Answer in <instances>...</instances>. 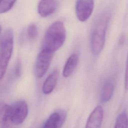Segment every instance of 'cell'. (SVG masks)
Masks as SVG:
<instances>
[{"instance_id": "12", "label": "cell", "mask_w": 128, "mask_h": 128, "mask_svg": "<svg viewBox=\"0 0 128 128\" xmlns=\"http://www.w3.org/2000/svg\"><path fill=\"white\" fill-rule=\"evenodd\" d=\"M114 86L112 80H107L103 84L100 94V100L102 102L106 103L111 99L114 91Z\"/></svg>"}, {"instance_id": "4", "label": "cell", "mask_w": 128, "mask_h": 128, "mask_svg": "<svg viewBox=\"0 0 128 128\" xmlns=\"http://www.w3.org/2000/svg\"><path fill=\"white\" fill-rule=\"evenodd\" d=\"M54 52L42 48L38 53L35 62L34 74L38 78H42L50 68Z\"/></svg>"}, {"instance_id": "2", "label": "cell", "mask_w": 128, "mask_h": 128, "mask_svg": "<svg viewBox=\"0 0 128 128\" xmlns=\"http://www.w3.org/2000/svg\"><path fill=\"white\" fill-rule=\"evenodd\" d=\"M66 38V30L63 22L57 20L52 23L46 32L42 48L54 52L64 44Z\"/></svg>"}, {"instance_id": "14", "label": "cell", "mask_w": 128, "mask_h": 128, "mask_svg": "<svg viewBox=\"0 0 128 128\" xmlns=\"http://www.w3.org/2000/svg\"><path fill=\"white\" fill-rule=\"evenodd\" d=\"M114 128H128V117L126 112H122L118 114L116 120Z\"/></svg>"}, {"instance_id": "6", "label": "cell", "mask_w": 128, "mask_h": 128, "mask_svg": "<svg viewBox=\"0 0 128 128\" xmlns=\"http://www.w3.org/2000/svg\"><path fill=\"white\" fill-rule=\"evenodd\" d=\"M94 8V0H76L75 6L76 14L82 22L86 21L90 16Z\"/></svg>"}, {"instance_id": "5", "label": "cell", "mask_w": 128, "mask_h": 128, "mask_svg": "<svg viewBox=\"0 0 128 128\" xmlns=\"http://www.w3.org/2000/svg\"><path fill=\"white\" fill-rule=\"evenodd\" d=\"M28 106L24 100H18L8 105V113L12 124L19 125L26 119L28 114Z\"/></svg>"}, {"instance_id": "13", "label": "cell", "mask_w": 128, "mask_h": 128, "mask_svg": "<svg viewBox=\"0 0 128 128\" xmlns=\"http://www.w3.org/2000/svg\"><path fill=\"white\" fill-rule=\"evenodd\" d=\"M12 124L8 113V104L2 102L0 105V128H10Z\"/></svg>"}, {"instance_id": "10", "label": "cell", "mask_w": 128, "mask_h": 128, "mask_svg": "<svg viewBox=\"0 0 128 128\" xmlns=\"http://www.w3.org/2000/svg\"><path fill=\"white\" fill-rule=\"evenodd\" d=\"M58 74V70L56 69L47 76L42 86V92L44 94H48L53 92L56 85Z\"/></svg>"}, {"instance_id": "17", "label": "cell", "mask_w": 128, "mask_h": 128, "mask_svg": "<svg viewBox=\"0 0 128 128\" xmlns=\"http://www.w3.org/2000/svg\"><path fill=\"white\" fill-rule=\"evenodd\" d=\"M124 86L125 90L126 91H128V54L126 60V70H125V74H124Z\"/></svg>"}, {"instance_id": "3", "label": "cell", "mask_w": 128, "mask_h": 128, "mask_svg": "<svg viewBox=\"0 0 128 128\" xmlns=\"http://www.w3.org/2000/svg\"><path fill=\"white\" fill-rule=\"evenodd\" d=\"M14 47V32L8 28L2 32L0 42V78L2 80L6 72Z\"/></svg>"}, {"instance_id": "8", "label": "cell", "mask_w": 128, "mask_h": 128, "mask_svg": "<svg viewBox=\"0 0 128 128\" xmlns=\"http://www.w3.org/2000/svg\"><path fill=\"white\" fill-rule=\"evenodd\" d=\"M64 112H54L46 120L41 128H60L66 118Z\"/></svg>"}, {"instance_id": "15", "label": "cell", "mask_w": 128, "mask_h": 128, "mask_svg": "<svg viewBox=\"0 0 128 128\" xmlns=\"http://www.w3.org/2000/svg\"><path fill=\"white\" fill-rule=\"evenodd\" d=\"M16 0H0V13L4 14L9 11L14 6Z\"/></svg>"}, {"instance_id": "9", "label": "cell", "mask_w": 128, "mask_h": 128, "mask_svg": "<svg viewBox=\"0 0 128 128\" xmlns=\"http://www.w3.org/2000/svg\"><path fill=\"white\" fill-rule=\"evenodd\" d=\"M56 8L54 0H40L38 6V14L42 18H46L52 14Z\"/></svg>"}, {"instance_id": "1", "label": "cell", "mask_w": 128, "mask_h": 128, "mask_svg": "<svg viewBox=\"0 0 128 128\" xmlns=\"http://www.w3.org/2000/svg\"><path fill=\"white\" fill-rule=\"evenodd\" d=\"M109 20V14L104 12L98 15L93 23L90 35V44L92 52L95 56L99 54L104 48Z\"/></svg>"}, {"instance_id": "18", "label": "cell", "mask_w": 128, "mask_h": 128, "mask_svg": "<svg viewBox=\"0 0 128 128\" xmlns=\"http://www.w3.org/2000/svg\"><path fill=\"white\" fill-rule=\"evenodd\" d=\"M22 64L20 60H18L14 68V72L16 76L19 77L21 75L22 73Z\"/></svg>"}, {"instance_id": "11", "label": "cell", "mask_w": 128, "mask_h": 128, "mask_svg": "<svg viewBox=\"0 0 128 128\" xmlns=\"http://www.w3.org/2000/svg\"><path fill=\"white\" fill-rule=\"evenodd\" d=\"M78 60L79 56L76 54H72L68 58L62 70V76L64 77L68 78L72 74L78 64Z\"/></svg>"}, {"instance_id": "7", "label": "cell", "mask_w": 128, "mask_h": 128, "mask_svg": "<svg viewBox=\"0 0 128 128\" xmlns=\"http://www.w3.org/2000/svg\"><path fill=\"white\" fill-rule=\"evenodd\" d=\"M103 117L104 111L102 106H96L89 115L85 128H100Z\"/></svg>"}, {"instance_id": "16", "label": "cell", "mask_w": 128, "mask_h": 128, "mask_svg": "<svg viewBox=\"0 0 128 128\" xmlns=\"http://www.w3.org/2000/svg\"><path fill=\"white\" fill-rule=\"evenodd\" d=\"M27 36L30 40H35L38 35V28L36 25L34 24H30L27 28Z\"/></svg>"}]
</instances>
